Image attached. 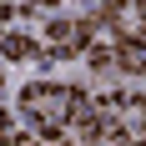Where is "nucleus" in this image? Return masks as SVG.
<instances>
[{
	"instance_id": "obj_1",
	"label": "nucleus",
	"mask_w": 146,
	"mask_h": 146,
	"mask_svg": "<svg viewBox=\"0 0 146 146\" xmlns=\"http://www.w3.org/2000/svg\"><path fill=\"white\" fill-rule=\"evenodd\" d=\"M20 106H25L30 116L40 121L45 131H60V126H66V116H71V91H50V86H25Z\"/></svg>"
},
{
	"instance_id": "obj_2",
	"label": "nucleus",
	"mask_w": 146,
	"mask_h": 146,
	"mask_svg": "<svg viewBox=\"0 0 146 146\" xmlns=\"http://www.w3.org/2000/svg\"><path fill=\"white\" fill-rule=\"evenodd\" d=\"M116 66H121V71H146V45L126 35V40L116 45Z\"/></svg>"
},
{
	"instance_id": "obj_3",
	"label": "nucleus",
	"mask_w": 146,
	"mask_h": 146,
	"mask_svg": "<svg viewBox=\"0 0 146 146\" xmlns=\"http://www.w3.org/2000/svg\"><path fill=\"white\" fill-rule=\"evenodd\" d=\"M5 56H10V60H25L30 56V40H25V35H5Z\"/></svg>"
},
{
	"instance_id": "obj_4",
	"label": "nucleus",
	"mask_w": 146,
	"mask_h": 146,
	"mask_svg": "<svg viewBox=\"0 0 146 146\" xmlns=\"http://www.w3.org/2000/svg\"><path fill=\"white\" fill-rule=\"evenodd\" d=\"M136 10H141V20H146V0H136Z\"/></svg>"
},
{
	"instance_id": "obj_5",
	"label": "nucleus",
	"mask_w": 146,
	"mask_h": 146,
	"mask_svg": "<svg viewBox=\"0 0 146 146\" xmlns=\"http://www.w3.org/2000/svg\"><path fill=\"white\" fill-rule=\"evenodd\" d=\"M35 5H60V0H35Z\"/></svg>"
}]
</instances>
